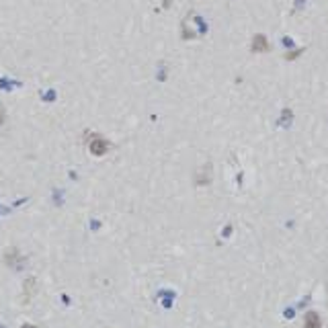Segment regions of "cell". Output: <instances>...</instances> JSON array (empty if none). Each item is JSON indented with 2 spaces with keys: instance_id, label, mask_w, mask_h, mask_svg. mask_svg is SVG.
<instances>
[{
  "instance_id": "3",
  "label": "cell",
  "mask_w": 328,
  "mask_h": 328,
  "mask_svg": "<svg viewBox=\"0 0 328 328\" xmlns=\"http://www.w3.org/2000/svg\"><path fill=\"white\" fill-rule=\"evenodd\" d=\"M252 51H269V41L267 37H262V35H257V37L252 39Z\"/></svg>"
},
{
  "instance_id": "2",
  "label": "cell",
  "mask_w": 328,
  "mask_h": 328,
  "mask_svg": "<svg viewBox=\"0 0 328 328\" xmlns=\"http://www.w3.org/2000/svg\"><path fill=\"white\" fill-rule=\"evenodd\" d=\"M304 328H322V318H320V314L314 312V310L306 312V316H304Z\"/></svg>"
},
{
  "instance_id": "5",
  "label": "cell",
  "mask_w": 328,
  "mask_h": 328,
  "mask_svg": "<svg viewBox=\"0 0 328 328\" xmlns=\"http://www.w3.org/2000/svg\"><path fill=\"white\" fill-rule=\"evenodd\" d=\"M21 328H39V326H35V324H23Z\"/></svg>"
},
{
  "instance_id": "4",
  "label": "cell",
  "mask_w": 328,
  "mask_h": 328,
  "mask_svg": "<svg viewBox=\"0 0 328 328\" xmlns=\"http://www.w3.org/2000/svg\"><path fill=\"white\" fill-rule=\"evenodd\" d=\"M6 121V113H4V109H0V125H4Z\"/></svg>"
},
{
  "instance_id": "1",
  "label": "cell",
  "mask_w": 328,
  "mask_h": 328,
  "mask_svg": "<svg viewBox=\"0 0 328 328\" xmlns=\"http://www.w3.org/2000/svg\"><path fill=\"white\" fill-rule=\"evenodd\" d=\"M109 148H111V144H109V140H105L103 135H98V133L90 135V140H88V152L93 154V156H97V158L105 156V154L109 152Z\"/></svg>"
}]
</instances>
